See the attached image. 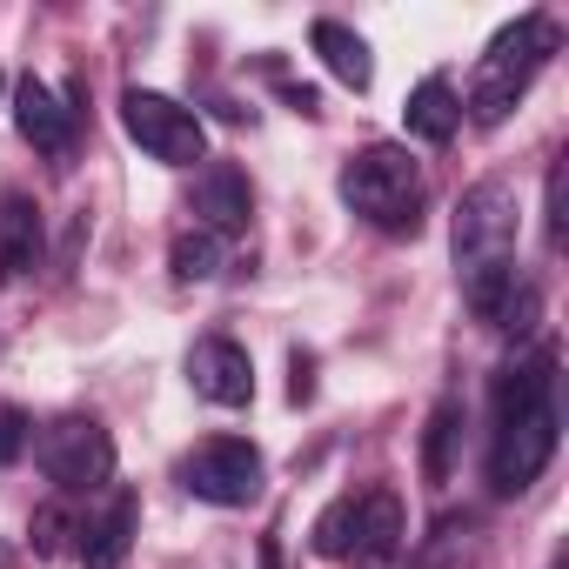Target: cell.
I'll return each mask as SVG.
<instances>
[{"instance_id": "18", "label": "cell", "mask_w": 569, "mask_h": 569, "mask_svg": "<svg viewBox=\"0 0 569 569\" xmlns=\"http://www.w3.org/2000/svg\"><path fill=\"white\" fill-rule=\"evenodd\" d=\"M456 436H462V402H436L429 436H422V476H429V482H449V469H456Z\"/></svg>"}, {"instance_id": "14", "label": "cell", "mask_w": 569, "mask_h": 569, "mask_svg": "<svg viewBox=\"0 0 569 569\" xmlns=\"http://www.w3.org/2000/svg\"><path fill=\"white\" fill-rule=\"evenodd\" d=\"M134 529H141V496L121 489V496L81 529V569H121L128 549H134Z\"/></svg>"}, {"instance_id": "11", "label": "cell", "mask_w": 569, "mask_h": 569, "mask_svg": "<svg viewBox=\"0 0 569 569\" xmlns=\"http://www.w3.org/2000/svg\"><path fill=\"white\" fill-rule=\"evenodd\" d=\"M14 128H21V141H28L34 154H48V161H68V154H74V108H61V94L41 88L34 74L14 88Z\"/></svg>"}, {"instance_id": "15", "label": "cell", "mask_w": 569, "mask_h": 569, "mask_svg": "<svg viewBox=\"0 0 569 569\" xmlns=\"http://www.w3.org/2000/svg\"><path fill=\"white\" fill-rule=\"evenodd\" d=\"M402 128H409L416 141H429V148L456 141V128H462V101H456V88H449L442 74L416 81V88H409V101H402Z\"/></svg>"}, {"instance_id": "20", "label": "cell", "mask_w": 569, "mask_h": 569, "mask_svg": "<svg viewBox=\"0 0 569 569\" xmlns=\"http://www.w3.org/2000/svg\"><path fill=\"white\" fill-rule=\"evenodd\" d=\"M28 442H34V422H28L21 409H0V469L21 462V456H28Z\"/></svg>"}, {"instance_id": "22", "label": "cell", "mask_w": 569, "mask_h": 569, "mask_svg": "<svg viewBox=\"0 0 569 569\" xmlns=\"http://www.w3.org/2000/svg\"><path fill=\"white\" fill-rule=\"evenodd\" d=\"M289 396H296V402L316 396V369H309V356H296V382H289Z\"/></svg>"}, {"instance_id": "5", "label": "cell", "mask_w": 569, "mask_h": 569, "mask_svg": "<svg viewBox=\"0 0 569 569\" xmlns=\"http://www.w3.org/2000/svg\"><path fill=\"white\" fill-rule=\"evenodd\" d=\"M121 128H128V141H134L148 161H161V168H194V161H208V128H201V114L181 108V101H168V94H154V88H128V94H121Z\"/></svg>"}, {"instance_id": "6", "label": "cell", "mask_w": 569, "mask_h": 569, "mask_svg": "<svg viewBox=\"0 0 569 569\" xmlns=\"http://www.w3.org/2000/svg\"><path fill=\"white\" fill-rule=\"evenodd\" d=\"M34 456H41V476H48L61 496H94V489L114 482V436H108L94 416H61V422H48L41 442H34Z\"/></svg>"}, {"instance_id": "12", "label": "cell", "mask_w": 569, "mask_h": 569, "mask_svg": "<svg viewBox=\"0 0 569 569\" xmlns=\"http://www.w3.org/2000/svg\"><path fill=\"white\" fill-rule=\"evenodd\" d=\"M41 248H48V228L34 194H0V281H28L41 268Z\"/></svg>"}, {"instance_id": "19", "label": "cell", "mask_w": 569, "mask_h": 569, "mask_svg": "<svg viewBox=\"0 0 569 569\" xmlns=\"http://www.w3.org/2000/svg\"><path fill=\"white\" fill-rule=\"evenodd\" d=\"M68 536H74L68 509H61V502H41V509H34V549H41V556H61Z\"/></svg>"}, {"instance_id": "13", "label": "cell", "mask_w": 569, "mask_h": 569, "mask_svg": "<svg viewBox=\"0 0 569 569\" xmlns=\"http://www.w3.org/2000/svg\"><path fill=\"white\" fill-rule=\"evenodd\" d=\"M248 208H254V194H248V174H241L234 161L201 168V181H194V214H201L208 234H241V228H248Z\"/></svg>"}, {"instance_id": "7", "label": "cell", "mask_w": 569, "mask_h": 569, "mask_svg": "<svg viewBox=\"0 0 569 569\" xmlns=\"http://www.w3.org/2000/svg\"><path fill=\"white\" fill-rule=\"evenodd\" d=\"M181 489L214 509H248L261 496V449L241 436H208L181 456Z\"/></svg>"}, {"instance_id": "1", "label": "cell", "mask_w": 569, "mask_h": 569, "mask_svg": "<svg viewBox=\"0 0 569 569\" xmlns=\"http://www.w3.org/2000/svg\"><path fill=\"white\" fill-rule=\"evenodd\" d=\"M489 402H496L489 489H496V496H522V489L549 469L556 429H562V416H556V342H542V349H529L522 362H509V369L496 376Z\"/></svg>"}, {"instance_id": "4", "label": "cell", "mask_w": 569, "mask_h": 569, "mask_svg": "<svg viewBox=\"0 0 569 569\" xmlns=\"http://www.w3.org/2000/svg\"><path fill=\"white\" fill-rule=\"evenodd\" d=\"M402 496L396 489H369V496H342L322 509L316 522V549L329 562H362V569H389L402 556Z\"/></svg>"}, {"instance_id": "23", "label": "cell", "mask_w": 569, "mask_h": 569, "mask_svg": "<svg viewBox=\"0 0 569 569\" xmlns=\"http://www.w3.org/2000/svg\"><path fill=\"white\" fill-rule=\"evenodd\" d=\"M0 569H8V549H0Z\"/></svg>"}, {"instance_id": "9", "label": "cell", "mask_w": 569, "mask_h": 569, "mask_svg": "<svg viewBox=\"0 0 569 569\" xmlns=\"http://www.w3.org/2000/svg\"><path fill=\"white\" fill-rule=\"evenodd\" d=\"M188 382H194V396L214 402V409H248V402H254V362H248V349L228 342V336H201V342L188 349Z\"/></svg>"}, {"instance_id": "24", "label": "cell", "mask_w": 569, "mask_h": 569, "mask_svg": "<svg viewBox=\"0 0 569 569\" xmlns=\"http://www.w3.org/2000/svg\"><path fill=\"white\" fill-rule=\"evenodd\" d=\"M556 569H562V562H556Z\"/></svg>"}, {"instance_id": "17", "label": "cell", "mask_w": 569, "mask_h": 569, "mask_svg": "<svg viewBox=\"0 0 569 569\" xmlns=\"http://www.w3.org/2000/svg\"><path fill=\"white\" fill-rule=\"evenodd\" d=\"M221 261H228V248H221V234H208V228H188V234H174V248H168L174 281H214Z\"/></svg>"}, {"instance_id": "10", "label": "cell", "mask_w": 569, "mask_h": 569, "mask_svg": "<svg viewBox=\"0 0 569 569\" xmlns=\"http://www.w3.org/2000/svg\"><path fill=\"white\" fill-rule=\"evenodd\" d=\"M462 302H469V316L476 322H489V329H529V316H536V289L522 281V268L516 261H496V268H482V274H462Z\"/></svg>"}, {"instance_id": "3", "label": "cell", "mask_w": 569, "mask_h": 569, "mask_svg": "<svg viewBox=\"0 0 569 569\" xmlns=\"http://www.w3.org/2000/svg\"><path fill=\"white\" fill-rule=\"evenodd\" d=\"M342 201L382 234H416L422 228V161L396 141L356 148L342 161Z\"/></svg>"}, {"instance_id": "8", "label": "cell", "mask_w": 569, "mask_h": 569, "mask_svg": "<svg viewBox=\"0 0 569 569\" xmlns=\"http://www.w3.org/2000/svg\"><path fill=\"white\" fill-rule=\"evenodd\" d=\"M496 261H516V188L509 181H476L456 208V268L482 274Z\"/></svg>"}, {"instance_id": "2", "label": "cell", "mask_w": 569, "mask_h": 569, "mask_svg": "<svg viewBox=\"0 0 569 569\" xmlns=\"http://www.w3.org/2000/svg\"><path fill=\"white\" fill-rule=\"evenodd\" d=\"M562 48V34H556V21L549 14H522V21H509L489 48H482V61H476V74H469V121L476 128H502L509 121V108L529 94V81H536V68L549 61Z\"/></svg>"}, {"instance_id": "16", "label": "cell", "mask_w": 569, "mask_h": 569, "mask_svg": "<svg viewBox=\"0 0 569 569\" xmlns=\"http://www.w3.org/2000/svg\"><path fill=\"white\" fill-rule=\"evenodd\" d=\"M316 54H322V68L342 81V88H356V94H369V81H376V61H369V41L356 34V28H342V21H316Z\"/></svg>"}, {"instance_id": "21", "label": "cell", "mask_w": 569, "mask_h": 569, "mask_svg": "<svg viewBox=\"0 0 569 569\" xmlns=\"http://www.w3.org/2000/svg\"><path fill=\"white\" fill-rule=\"evenodd\" d=\"M549 241H562V168H549Z\"/></svg>"}]
</instances>
